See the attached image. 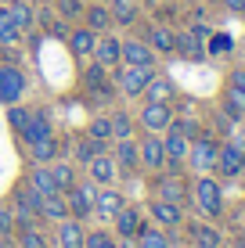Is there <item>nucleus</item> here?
Here are the masks:
<instances>
[{
	"label": "nucleus",
	"instance_id": "obj_3",
	"mask_svg": "<svg viewBox=\"0 0 245 248\" xmlns=\"http://www.w3.org/2000/svg\"><path fill=\"white\" fill-rule=\"evenodd\" d=\"M216 151H220V144H216L213 137H195L191 148H188L191 169H195V173H213L216 169Z\"/></svg>",
	"mask_w": 245,
	"mask_h": 248
},
{
	"label": "nucleus",
	"instance_id": "obj_44",
	"mask_svg": "<svg viewBox=\"0 0 245 248\" xmlns=\"http://www.w3.org/2000/svg\"><path fill=\"white\" fill-rule=\"evenodd\" d=\"M227 144H231V148H238L242 155H245V126H242V130H234V126H231V137H227Z\"/></svg>",
	"mask_w": 245,
	"mask_h": 248
},
{
	"label": "nucleus",
	"instance_id": "obj_4",
	"mask_svg": "<svg viewBox=\"0 0 245 248\" xmlns=\"http://www.w3.org/2000/svg\"><path fill=\"white\" fill-rule=\"evenodd\" d=\"M141 126H145L148 133H166L173 126V108L166 105V101H148L145 112H141Z\"/></svg>",
	"mask_w": 245,
	"mask_h": 248
},
{
	"label": "nucleus",
	"instance_id": "obj_30",
	"mask_svg": "<svg viewBox=\"0 0 245 248\" xmlns=\"http://www.w3.org/2000/svg\"><path fill=\"white\" fill-rule=\"evenodd\" d=\"M33 191L36 194H58V184H54V176H50L47 166H40L36 173H33Z\"/></svg>",
	"mask_w": 245,
	"mask_h": 248
},
{
	"label": "nucleus",
	"instance_id": "obj_17",
	"mask_svg": "<svg viewBox=\"0 0 245 248\" xmlns=\"http://www.w3.org/2000/svg\"><path fill=\"white\" fill-rule=\"evenodd\" d=\"M151 216L159 219L163 227H177L184 219V212H180V205H173V202H163V198H155L151 202Z\"/></svg>",
	"mask_w": 245,
	"mask_h": 248
},
{
	"label": "nucleus",
	"instance_id": "obj_32",
	"mask_svg": "<svg viewBox=\"0 0 245 248\" xmlns=\"http://www.w3.org/2000/svg\"><path fill=\"white\" fill-rule=\"evenodd\" d=\"M108 25H112V11H108V7H90L87 11V29H94V32H101V29H108Z\"/></svg>",
	"mask_w": 245,
	"mask_h": 248
},
{
	"label": "nucleus",
	"instance_id": "obj_39",
	"mask_svg": "<svg viewBox=\"0 0 245 248\" xmlns=\"http://www.w3.org/2000/svg\"><path fill=\"white\" fill-rule=\"evenodd\" d=\"M90 137H94V140H108V137H112V119H94V123H90Z\"/></svg>",
	"mask_w": 245,
	"mask_h": 248
},
{
	"label": "nucleus",
	"instance_id": "obj_29",
	"mask_svg": "<svg viewBox=\"0 0 245 248\" xmlns=\"http://www.w3.org/2000/svg\"><path fill=\"white\" fill-rule=\"evenodd\" d=\"M18 22L11 18V11H7V7H0V44H15V40H18Z\"/></svg>",
	"mask_w": 245,
	"mask_h": 248
},
{
	"label": "nucleus",
	"instance_id": "obj_1",
	"mask_svg": "<svg viewBox=\"0 0 245 248\" xmlns=\"http://www.w3.org/2000/svg\"><path fill=\"white\" fill-rule=\"evenodd\" d=\"M195 205L206 212V216H220V209H224V191H220V184H216L213 176L202 173L198 180H195Z\"/></svg>",
	"mask_w": 245,
	"mask_h": 248
},
{
	"label": "nucleus",
	"instance_id": "obj_13",
	"mask_svg": "<svg viewBox=\"0 0 245 248\" xmlns=\"http://www.w3.org/2000/svg\"><path fill=\"white\" fill-rule=\"evenodd\" d=\"M123 205H126V202H123L119 191H108V187H105V191L94 194V212H98V216H105V219H112L115 212L123 209Z\"/></svg>",
	"mask_w": 245,
	"mask_h": 248
},
{
	"label": "nucleus",
	"instance_id": "obj_33",
	"mask_svg": "<svg viewBox=\"0 0 245 248\" xmlns=\"http://www.w3.org/2000/svg\"><path fill=\"white\" fill-rule=\"evenodd\" d=\"M141 248H170L163 230H151V227H141Z\"/></svg>",
	"mask_w": 245,
	"mask_h": 248
},
{
	"label": "nucleus",
	"instance_id": "obj_40",
	"mask_svg": "<svg viewBox=\"0 0 245 248\" xmlns=\"http://www.w3.org/2000/svg\"><path fill=\"white\" fill-rule=\"evenodd\" d=\"M22 248H47V241H44V234H40V230L25 227V234H22Z\"/></svg>",
	"mask_w": 245,
	"mask_h": 248
},
{
	"label": "nucleus",
	"instance_id": "obj_42",
	"mask_svg": "<svg viewBox=\"0 0 245 248\" xmlns=\"http://www.w3.org/2000/svg\"><path fill=\"white\" fill-rule=\"evenodd\" d=\"M7 123H11L15 130L22 133V130H25V123H29V112H25V108H15V105H11V112H7Z\"/></svg>",
	"mask_w": 245,
	"mask_h": 248
},
{
	"label": "nucleus",
	"instance_id": "obj_34",
	"mask_svg": "<svg viewBox=\"0 0 245 248\" xmlns=\"http://www.w3.org/2000/svg\"><path fill=\"white\" fill-rule=\"evenodd\" d=\"M50 176H54L58 191H69V187L76 184V173H72V166H54V169H50Z\"/></svg>",
	"mask_w": 245,
	"mask_h": 248
},
{
	"label": "nucleus",
	"instance_id": "obj_36",
	"mask_svg": "<svg viewBox=\"0 0 245 248\" xmlns=\"http://www.w3.org/2000/svg\"><path fill=\"white\" fill-rule=\"evenodd\" d=\"M83 248H119V245H115L112 237L105 234V230H90L87 241H83Z\"/></svg>",
	"mask_w": 245,
	"mask_h": 248
},
{
	"label": "nucleus",
	"instance_id": "obj_35",
	"mask_svg": "<svg viewBox=\"0 0 245 248\" xmlns=\"http://www.w3.org/2000/svg\"><path fill=\"white\" fill-rule=\"evenodd\" d=\"M54 151H58V144L50 140V137H47V140H36V144H33V158H36V162H50V158H54Z\"/></svg>",
	"mask_w": 245,
	"mask_h": 248
},
{
	"label": "nucleus",
	"instance_id": "obj_38",
	"mask_svg": "<svg viewBox=\"0 0 245 248\" xmlns=\"http://www.w3.org/2000/svg\"><path fill=\"white\" fill-rule=\"evenodd\" d=\"M7 11H11V18L18 22V29H29V22H33V11H29L25 4H22V0H18V4H11Z\"/></svg>",
	"mask_w": 245,
	"mask_h": 248
},
{
	"label": "nucleus",
	"instance_id": "obj_24",
	"mask_svg": "<svg viewBox=\"0 0 245 248\" xmlns=\"http://www.w3.org/2000/svg\"><path fill=\"white\" fill-rule=\"evenodd\" d=\"M173 83L166 79V76H151V83L145 87V93H148V101H166V105H170V97H173Z\"/></svg>",
	"mask_w": 245,
	"mask_h": 248
},
{
	"label": "nucleus",
	"instance_id": "obj_2",
	"mask_svg": "<svg viewBox=\"0 0 245 248\" xmlns=\"http://www.w3.org/2000/svg\"><path fill=\"white\" fill-rule=\"evenodd\" d=\"M151 76H155V68H151V65H123L119 72H115V83H119L123 93L137 97V93H145V87L151 83Z\"/></svg>",
	"mask_w": 245,
	"mask_h": 248
},
{
	"label": "nucleus",
	"instance_id": "obj_21",
	"mask_svg": "<svg viewBox=\"0 0 245 248\" xmlns=\"http://www.w3.org/2000/svg\"><path fill=\"white\" fill-rule=\"evenodd\" d=\"M40 216H47V219H58V223H62L65 216H69V205H65L62 198H58V194H44V198H40Z\"/></svg>",
	"mask_w": 245,
	"mask_h": 248
},
{
	"label": "nucleus",
	"instance_id": "obj_49",
	"mask_svg": "<svg viewBox=\"0 0 245 248\" xmlns=\"http://www.w3.org/2000/svg\"><path fill=\"white\" fill-rule=\"evenodd\" d=\"M242 126H245V115H242Z\"/></svg>",
	"mask_w": 245,
	"mask_h": 248
},
{
	"label": "nucleus",
	"instance_id": "obj_5",
	"mask_svg": "<svg viewBox=\"0 0 245 248\" xmlns=\"http://www.w3.org/2000/svg\"><path fill=\"white\" fill-rule=\"evenodd\" d=\"M22 90H25V72L15 68V65H4L0 68V101H4V105H15V101L22 97Z\"/></svg>",
	"mask_w": 245,
	"mask_h": 248
},
{
	"label": "nucleus",
	"instance_id": "obj_10",
	"mask_svg": "<svg viewBox=\"0 0 245 248\" xmlns=\"http://www.w3.org/2000/svg\"><path fill=\"white\" fill-rule=\"evenodd\" d=\"M137 151H141V162H145L148 169H163L166 166V148H163V137L159 133H148L145 140L137 144Z\"/></svg>",
	"mask_w": 245,
	"mask_h": 248
},
{
	"label": "nucleus",
	"instance_id": "obj_37",
	"mask_svg": "<svg viewBox=\"0 0 245 248\" xmlns=\"http://www.w3.org/2000/svg\"><path fill=\"white\" fill-rule=\"evenodd\" d=\"M130 130H133L130 115H126V112H115V115H112V137H119V140H123V137H130Z\"/></svg>",
	"mask_w": 245,
	"mask_h": 248
},
{
	"label": "nucleus",
	"instance_id": "obj_15",
	"mask_svg": "<svg viewBox=\"0 0 245 248\" xmlns=\"http://www.w3.org/2000/svg\"><path fill=\"white\" fill-rule=\"evenodd\" d=\"M115 230H119L123 237H133V234H141V212L137 209H130V205H123L119 212H115Z\"/></svg>",
	"mask_w": 245,
	"mask_h": 248
},
{
	"label": "nucleus",
	"instance_id": "obj_6",
	"mask_svg": "<svg viewBox=\"0 0 245 248\" xmlns=\"http://www.w3.org/2000/svg\"><path fill=\"white\" fill-rule=\"evenodd\" d=\"M94 187L90 184H72L69 187V216H76V219H83V216H90V212H94Z\"/></svg>",
	"mask_w": 245,
	"mask_h": 248
},
{
	"label": "nucleus",
	"instance_id": "obj_23",
	"mask_svg": "<svg viewBox=\"0 0 245 248\" xmlns=\"http://www.w3.org/2000/svg\"><path fill=\"white\" fill-rule=\"evenodd\" d=\"M94 44H98V32L94 29H76L72 36H69V47L76 50V54H94Z\"/></svg>",
	"mask_w": 245,
	"mask_h": 248
},
{
	"label": "nucleus",
	"instance_id": "obj_11",
	"mask_svg": "<svg viewBox=\"0 0 245 248\" xmlns=\"http://www.w3.org/2000/svg\"><path fill=\"white\" fill-rule=\"evenodd\" d=\"M87 166H90V176H94L98 184H105V187L112 184L115 176H119V166H115V158H108L105 151H101V155H94V158L87 162Z\"/></svg>",
	"mask_w": 245,
	"mask_h": 248
},
{
	"label": "nucleus",
	"instance_id": "obj_22",
	"mask_svg": "<svg viewBox=\"0 0 245 248\" xmlns=\"http://www.w3.org/2000/svg\"><path fill=\"white\" fill-rule=\"evenodd\" d=\"M87 90L90 93H112V83H108V72H105V65H90L87 68Z\"/></svg>",
	"mask_w": 245,
	"mask_h": 248
},
{
	"label": "nucleus",
	"instance_id": "obj_48",
	"mask_svg": "<svg viewBox=\"0 0 245 248\" xmlns=\"http://www.w3.org/2000/svg\"><path fill=\"white\" fill-rule=\"evenodd\" d=\"M170 248H180V245H170Z\"/></svg>",
	"mask_w": 245,
	"mask_h": 248
},
{
	"label": "nucleus",
	"instance_id": "obj_41",
	"mask_svg": "<svg viewBox=\"0 0 245 248\" xmlns=\"http://www.w3.org/2000/svg\"><path fill=\"white\" fill-rule=\"evenodd\" d=\"M58 11H62L65 18H80L83 15V0H58Z\"/></svg>",
	"mask_w": 245,
	"mask_h": 248
},
{
	"label": "nucleus",
	"instance_id": "obj_45",
	"mask_svg": "<svg viewBox=\"0 0 245 248\" xmlns=\"http://www.w3.org/2000/svg\"><path fill=\"white\" fill-rule=\"evenodd\" d=\"M227 87H234V90H245V68H234V72L227 76Z\"/></svg>",
	"mask_w": 245,
	"mask_h": 248
},
{
	"label": "nucleus",
	"instance_id": "obj_50",
	"mask_svg": "<svg viewBox=\"0 0 245 248\" xmlns=\"http://www.w3.org/2000/svg\"><path fill=\"white\" fill-rule=\"evenodd\" d=\"M148 4H155V0H148Z\"/></svg>",
	"mask_w": 245,
	"mask_h": 248
},
{
	"label": "nucleus",
	"instance_id": "obj_47",
	"mask_svg": "<svg viewBox=\"0 0 245 248\" xmlns=\"http://www.w3.org/2000/svg\"><path fill=\"white\" fill-rule=\"evenodd\" d=\"M0 234H11V212L0 209Z\"/></svg>",
	"mask_w": 245,
	"mask_h": 248
},
{
	"label": "nucleus",
	"instance_id": "obj_25",
	"mask_svg": "<svg viewBox=\"0 0 245 248\" xmlns=\"http://www.w3.org/2000/svg\"><path fill=\"white\" fill-rule=\"evenodd\" d=\"M173 50H180V54H188V58H206V47H202V40L195 32H177V47Z\"/></svg>",
	"mask_w": 245,
	"mask_h": 248
},
{
	"label": "nucleus",
	"instance_id": "obj_9",
	"mask_svg": "<svg viewBox=\"0 0 245 248\" xmlns=\"http://www.w3.org/2000/svg\"><path fill=\"white\" fill-rule=\"evenodd\" d=\"M119 62H126V65H155V50H151L145 40H126V44H119Z\"/></svg>",
	"mask_w": 245,
	"mask_h": 248
},
{
	"label": "nucleus",
	"instance_id": "obj_12",
	"mask_svg": "<svg viewBox=\"0 0 245 248\" xmlns=\"http://www.w3.org/2000/svg\"><path fill=\"white\" fill-rule=\"evenodd\" d=\"M58 241H62V248H83L87 230L80 227V219H69V216H65L62 223H58Z\"/></svg>",
	"mask_w": 245,
	"mask_h": 248
},
{
	"label": "nucleus",
	"instance_id": "obj_18",
	"mask_svg": "<svg viewBox=\"0 0 245 248\" xmlns=\"http://www.w3.org/2000/svg\"><path fill=\"white\" fill-rule=\"evenodd\" d=\"M224 115L231 119V123H242V115H245V90H234V87L224 90Z\"/></svg>",
	"mask_w": 245,
	"mask_h": 248
},
{
	"label": "nucleus",
	"instance_id": "obj_14",
	"mask_svg": "<svg viewBox=\"0 0 245 248\" xmlns=\"http://www.w3.org/2000/svg\"><path fill=\"white\" fill-rule=\"evenodd\" d=\"M115 166H119L123 173H133V169L141 166V151H137V144H133L130 137H123L119 148H115Z\"/></svg>",
	"mask_w": 245,
	"mask_h": 248
},
{
	"label": "nucleus",
	"instance_id": "obj_7",
	"mask_svg": "<svg viewBox=\"0 0 245 248\" xmlns=\"http://www.w3.org/2000/svg\"><path fill=\"white\" fill-rule=\"evenodd\" d=\"M163 148H166V162H170V166L177 169L184 158H188V148H191V140H188V137H184L180 130H177V126H170V130L163 133Z\"/></svg>",
	"mask_w": 245,
	"mask_h": 248
},
{
	"label": "nucleus",
	"instance_id": "obj_31",
	"mask_svg": "<svg viewBox=\"0 0 245 248\" xmlns=\"http://www.w3.org/2000/svg\"><path fill=\"white\" fill-rule=\"evenodd\" d=\"M133 18H137V7H133L130 0H112V22L133 25Z\"/></svg>",
	"mask_w": 245,
	"mask_h": 248
},
{
	"label": "nucleus",
	"instance_id": "obj_46",
	"mask_svg": "<svg viewBox=\"0 0 245 248\" xmlns=\"http://www.w3.org/2000/svg\"><path fill=\"white\" fill-rule=\"evenodd\" d=\"M220 4H224L231 15H245V0H220Z\"/></svg>",
	"mask_w": 245,
	"mask_h": 248
},
{
	"label": "nucleus",
	"instance_id": "obj_28",
	"mask_svg": "<svg viewBox=\"0 0 245 248\" xmlns=\"http://www.w3.org/2000/svg\"><path fill=\"white\" fill-rule=\"evenodd\" d=\"M105 151V140H94V137H83V140H76V162H90L94 155Z\"/></svg>",
	"mask_w": 245,
	"mask_h": 248
},
{
	"label": "nucleus",
	"instance_id": "obj_20",
	"mask_svg": "<svg viewBox=\"0 0 245 248\" xmlns=\"http://www.w3.org/2000/svg\"><path fill=\"white\" fill-rule=\"evenodd\" d=\"M148 47L151 50H163V54H170L177 47V32L166 29V25H155V29H148Z\"/></svg>",
	"mask_w": 245,
	"mask_h": 248
},
{
	"label": "nucleus",
	"instance_id": "obj_26",
	"mask_svg": "<svg viewBox=\"0 0 245 248\" xmlns=\"http://www.w3.org/2000/svg\"><path fill=\"white\" fill-rule=\"evenodd\" d=\"M191 237H195V248H220V230L216 227L198 223V227H191Z\"/></svg>",
	"mask_w": 245,
	"mask_h": 248
},
{
	"label": "nucleus",
	"instance_id": "obj_16",
	"mask_svg": "<svg viewBox=\"0 0 245 248\" xmlns=\"http://www.w3.org/2000/svg\"><path fill=\"white\" fill-rule=\"evenodd\" d=\"M22 137H25L29 144L47 140V137H50V123H47V115H44V112H29V123H25Z\"/></svg>",
	"mask_w": 245,
	"mask_h": 248
},
{
	"label": "nucleus",
	"instance_id": "obj_8",
	"mask_svg": "<svg viewBox=\"0 0 245 248\" xmlns=\"http://www.w3.org/2000/svg\"><path fill=\"white\" fill-rule=\"evenodd\" d=\"M216 169H220V173L224 176H231V180H234V176H242L245 173V155H242V151L238 148H231V144H220V151H216Z\"/></svg>",
	"mask_w": 245,
	"mask_h": 248
},
{
	"label": "nucleus",
	"instance_id": "obj_43",
	"mask_svg": "<svg viewBox=\"0 0 245 248\" xmlns=\"http://www.w3.org/2000/svg\"><path fill=\"white\" fill-rule=\"evenodd\" d=\"M209 50H213V54H224V50H231V36H224V32H220V36H213V40H209Z\"/></svg>",
	"mask_w": 245,
	"mask_h": 248
},
{
	"label": "nucleus",
	"instance_id": "obj_19",
	"mask_svg": "<svg viewBox=\"0 0 245 248\" xmlns=\"http://www.w3.org/2000/svg\"><path fill=\"white\" fill-rule=\"evenodd\" d=\"M94 58H98V65H105V68L119 65V40H112V36L98 40L94 44Z\"/></svg>",
	"mask_w": 245,
	"mask_h": 248
},
{
	"label": "nucleus",
	"instance_id": "obj_27",
	"mask_svg": "<svg viewBox=\"0 0 245 248\" xmlns=\"http://www.w3.org/2000/svg\"><path fill=\"white\" fill-rule=\"evenodd\" d=\"M159 198L180 205V202H184V184L177 180V176H163V184H159Z\"/></svg>",
	"mask_w": 245,
	"mask_h": 248
}]
</instances>
